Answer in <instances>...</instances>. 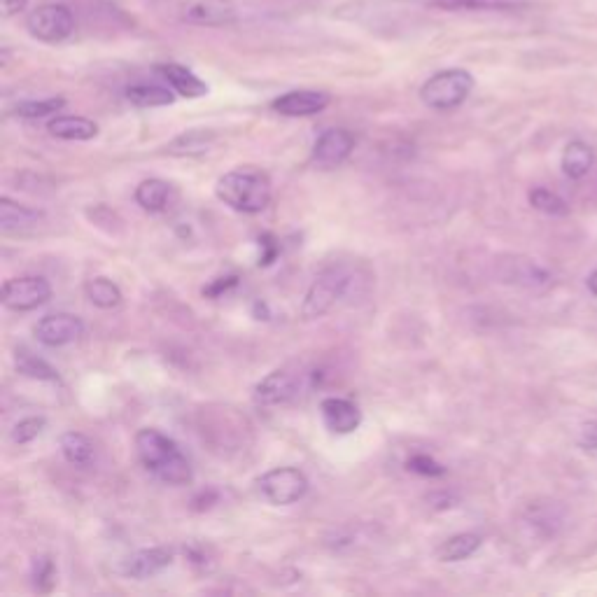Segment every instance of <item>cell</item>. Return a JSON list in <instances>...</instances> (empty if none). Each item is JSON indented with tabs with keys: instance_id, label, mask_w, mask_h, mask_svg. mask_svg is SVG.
Wrapping results in <instances>:
<instances>
[{
	"instance_id": "d6986e66",
	"label": "cell",
	"mask_w": 597,
	"mask_h": 597,
	"mask_svg": "<svg viewBox=\"0 0 597 597\" xmlns=\"http://www.w3.org/2000/svg\"><path fill=\"white\" fill-rule=\"evenodd\" d=\"M509 271L502 273V278L507 283H516L523 287H542L549 283V276H546L544 269H539L535 262L530 259H511V262H504Z\"/></svg>"
},
{
	"instance_id": "e575fe53",
	"label": "cell",
	"mask_w": 597,
	"mask_h": 597,
	"mask_svg": "<svg viewBox=\"0 0 597 597\" xmlns=\"http://www.w3.org/2000/svg\"><path fill=\"white\" fill-rule=\"evenodd\" d=\"M588 290H591L595 294V297H597V271L593 273L591 278H588Z\"/></svg>"
},
{
	"instance_id": "8fae6325",
	"label": "cell",
	"mask_w": 597,
	"mask_h": 597,
	"mask_svg": "<svg viewBox=\"0 0 597 597\" xmlns=\"http://www.w3.org/2000/svg\"><path fill=\"white\" fill-rule=\"evenodd\" d=\"M301 388V381L297 374H290V371L278 369L271 371L269 376L262 378L255 388V402L262 406H280L287 404L290 399L297 397Z\"/></svg>"
},
{
	"instance_id": "30bf717a",
	"label": "cell",
	"mask_w": 597,
	"mask_h": 597,
	"mask_svg": "<svg viewBox=\"0 0 597 597\" xmlns=\"http://www.w3.org/2000/svg\"><path fill=\"white\" fill-rule=\"evenodd\" d=\"M238 17L236 5L231 0H192L182 10V19L194 26H229Z\"/></svg>"
},
{
	"instance_id": "4316f807",
	"label": "cell",
	"mask_w": 597,
	"mask_h": 597,
	"mask_svg": "<svg viewBox=\"0 0 597 597\" xmlns=\"http://www.w3.org/2000/svg\"><path fill=\"white\" fill-rule=\"evenodd\" d=\"M17 369L19 374H24L28 378H38V381H59V374H56L52 364H47L45 360H40V357L26 353V350L17 353Z\"/></svg>"
},
{
	"instance_id": "d4e9b609",
	"label": "cell",
	"mask_w": 597,
	"mask_h": 597,
	"mask_svg": "<svg viewBox=\"0 0 597 597\" xmlns=\"http://www.w3.org/2000/svg\"><path fill=\"white\" fill-rule=\"evenodd\" d=\"M210 143H213V133L210 131H187L168 145V152L180 154V157H185V154H203L208 152Z\"/></svg>"
},
{
	"instance_id": "3957f363",
	"label": "cell",
	"mask_w": 597,
	"mask_h": 597,
	"mask_svg": "<svg viewBox=\"0 0 597 597\" xmlns=\"http://www.w3.org/2000/svg\"><path fill=\"white\" fill-rule=\"evenodd\" d=\"M472 89H474L472 73H467V70L462 68H451L432 75L430 80L423 84V89H420V98H423L427 108L444 112L465 103L469 94H472Z\"/></svg>"
},
{
	"instance_id": "2e32d148",
	"label": "cell",
	"mask_w": 597,
	"mask_h": 597,
	"mask_svg": "<svg viewBox=\"0 0 597 597\" xmlns=\"http://www.w3.org/2000/svg\"><path fill=\"white\" fill-rule=\"evenodd\" d=\"M159 75L164 77V80L171 84V89L175 94L185 96V98H199V96H206L208 94V84L201 80V77H196L192 70L185 68V66H178V63H164V66H159Z\"/></svg>"
},
{
	"instance_id": "83f0119b",
	"label": "cell",
	"mask_w": 597,
	"mask_h": 597,
	"mask_svg": "<svg viewBox=\"0 0 597 597\" xmlns=\"http://www.w3.org/2000/svg\"><path fill=\"white\" fill-rule=\"evenodd\" d=\"M66 101L63 98H45V101H24L14 108V115L26 117V119H40V117H49L54 112H59Z\"/></svg>"
},
{
	"instance_id": "d6a6232c",
	"label": "cell",
	"mask_w": 597,
	"mask_h": 597,
	"mask_svg": "<svg viewBox=\"0 0 597 597\" xmlns=\"http://www.w3.org/2000/svg\"><path fill=\"white\" fill-rule=\"evenodd\" d=\"M579 444L588 448V451H597V423H588L584 430H581Z\"/></svg>"
},
{
	"instance_id": "4dcf8cb0",
	"label": "cell",
	"mask_w": 597,
	"mask_h": 597,
	"mask_svg": "<svg viewBox=\"0 0 597 597\" xmlns=\"http://www.w3.org/2000/svg\"><path fill=\"white\" fill-rule=\"evenodd\" d=\"M42 430H45V418H24L19 420L17 425H14L12 430V441L14 444L24 446V444H31L33 439H38Z\"/></svg>"
},
{
	"instance_id": "cb8c5ba5",
	"label": "cell",
	"mask_w": 597,
	"mask_h": 597,
	"mask_svg": "<svg viewBox=\"0 0 597 597\" xmlns=\"http://www.w3.org/2000/svg\"><path fill=\"white\" fill-rule=\"evenodd\" d=\"M84 294H87V299L91 304L103 308V311H110V308H117L122 304V292H119V287L112 283V280L98 276V278H91L87 280V285H84Z\"/></svg>"
},
{
	"instance_id": "ac0fdd59",
	"label": "cell",
	"mask_w": 597,
	"mask_h": 597,
	"mask_svg": "<svg viewBox=\"0 0 597 597\" xmlns=\"http://www.w3.org/2000/svg\"><path fill=\"white\" fill-rule=\"evenodd\" d=\"M171 201V185L159 178L145 180L136 187V203L147 213H164Z\"/></svg>"
},
{
	"instance_id": "277c9868",
	"label": "cell",
	"mask_w": 597,
	"mask_h": 597,
	"mask_svg": "<svg viewBox=\"0 0 597 597\" xmlns=\"http://www.w3.org/2000/svg\"><path fill=\"white\" fill-rule=\"evenodd\" d=\"M350 285V271L343 264H332L325 271L318 273L313 285L308 287L304 306H301V318L318 320L327 315L336 306Z\"/></svg>"
},
{
	"instance_id": "6da1fadb",
	"label": "cell",
	"mask_w": 597,
	"mask_h": 597,
	"mask_svg": "<svg viewBox=\"0 0 597 597\" xmlns=\"http://www.w3.org/2000/svg\"><path fill=\"white\" fill-rule=\"evenodd\" d=\"M136 453L143 467L168 486H185L192 481V465L180 446L164 432L145 427L136 434Z\"/></svg>"
},
{
	"instance_id": "e0dca14e",
	"label": "cell",
	"mask_w": 597,
	"mask_h": 597,
	"mask_svg": "<svg viewBox=\"0 0 597 597\" xmlns=\"http://www.w3.org/2000/svg\"><path fill=\"white\" fill-rule=\"evenodd\" d=\"M47 131L52 133L54 138H61V140H91L96 138L98 126L87 117L61 115V117L49 119Z\"/></svg>"
},
{
	"instance_id": "7c38bea8",
	"label": "cell",
	"mask_w": 597,
	"mask_h": 597,
	"mask_svg": "<svg viewBox=\"0 0 597 597\" xmlns=\"http://www.w3.org/2000/svg\"><path fill=\"white\" fill-rule=\"evenodd\" d=\"M329 101H332V98H329V94H325V91L297 89L278 96L276 101L271 103V108L285 117H313L325 110Z\"/></svg>"
},
{
	"instance_id": "484cf974",
	"label": "cell",
	"mask_w": 597,
	"mask_h": 597,
	"mask_svg": "<svg viewBox=\"0 0 597 597\" xmlns=\"http://www.w3.org/2000/svg\"><path fill=\"white\" fill-rule=\"evenodd\" d=\"M444 10H488V12H502V10H518L523 3L516 0H437L434 3Z\"/></svg>"
},
{
	"instance_id": "f1b7e54d",
	"label": "cell",
	"mask_w": 597,
	"mask_h": 597,
	"mask_svg": "<svg viewBox=\"0 0 597 597\" xmlns=\"http://www.w3.org/2000/svg\"><path fill=\"white\" fill-rule=\"evenodd\" d=\"M530 203L535 206L537 210H542L546 215H567V203L560 199L556 192H549V189L544 187H537L530 192Z\"/></svg>"
},
{
	"instance_id": "52a82bcc",
	"label": "cell",
	"mask_w": 597,
	"mask_h": 597,
	"mask_svg": "<svg viewBox=\"0 0 597 597\" xmlns=\"http://www.w3.org/2000/svg\"><path fill=\"white\" fill-rule=\"evenodd\" d=\"M0 297H3V304L10 311H33V308L47 304L49 297H52V285L42 276L10 278L3 283Z\"/></svg>"
},
{
	"instance_id": "9a60e30c",
	"label": "cell",
	"mask_w": 597,
	"mask_h": 597,
	"mask_svg": "<svg viewBox=\"0 0 597 597\" xmlns=\"http://www.w3.org/2000/svg\"><path fill=\"white\" fill-rule=\"evenodd\" d=\"M40 210L21 206V203H14L12 199L3 196L0 199V231L3 234H17V231L33 229L35 224L42 222Z\"/></svg>"
},
{
	"instance_id": "1f68e13d",
	"label": "cell",
	"mask_w": 597,
	"mask_h": 597,
	"mask_svg": "<svg viewBox=\"0 0 597 597\" xmlns=\"http://www.w3.org/2000/svg\"><path fill=\"white\" fill-rule=\"evenodd\" d=\"M409 469L416 474H423V476H444L446 474V467H441L437 460L427 458V455H413L409 460Z\"/></svg>"
},
{
	"instance_id": "7a4b0ae2",
	"label": "cell",
	"mask_w": 597,
	"mask_h": 597,
	"mask_svg": "<svg viewBox=\"0 0 597 597\" xmlns=\"http://www.w3.org/2000/svg\"><path fill=\"white\" fill-rule=\"evenodd\" d=\"M215 194L224 206L234 208L238 213L255 215L269 206L271 182L255 168H236L217 180Z\"/></svg>"
},
{
	"instance_id": "7402d4cb",
	"label": "cell",
	"mask_w": 597,
	"mask_h": 597,
	"mask_svg": "<svg viewBox=\"0 0 597 597\" xmlns=\"http://www.w3.org/2000/svg\"><path fill=\"white\" fill-rule=\"evenodd\" d=\"M481 546V537L474 535V532H460L451 539H446L439 549V560L444 563H460V560H467L474 556Z\"/></svg>"
},
{
	"instance_id": "9c48e42d",
	"label": "cell",
	"mask_w": 597,
	"mask_h": 597,
	"mask_svg": "<svg viewBox=\"0 0 597 597\" xmlns=\"http://www.w3.org/2000/svg\"><path fill=\"white\" fill-rule=\"evenodd\" d=\"M355 150L353 133L346 129H329L315 140L313 161L320 168H336L346 161Z\"/></svg>"
},
{
	"instance_id": "4fadbf2b",
	"label": "cell",
	"mask_w": 597,
	"mask_h": 597,
	"mask_svg": "<svg viewBox=\"0 0 597 597\" xmlns=\"http://www.w3.org/2000/svg\"><path fill=\"white\" fill-rule=\"evenodd\" d=\"M320 413H322V420H325V425L336 434L355 432L362 423L360 409H357L353 402H348V399H341V397L322 399Z\"/></svg>"
},
{
	"instance_id": "ba28073f",
	"label": "cell",
	"mask_w": 597,
	"mask_h": 597,
	"mask_svg": "<svg viewBox=\"0 0 597 597\" xmlns=\"http://www.w3.org/2000/svg\"><path fill=\"white\" fill-rule=\"evenodd\" d=\"M84 325L73 313H49L35 325V336L42 346L59 348L66 343H73L82 336Z\"/></svg>"
},
{
	"instance_id": "8992f818",
	"label": "cell",
	"mask_w": 597,
	"mask_h": 597,
	"mask_svg": "<svg viewBox=\"0 0 597 597\" xmlns=\"http://www.w3.org/2000/svg\"><path fill=\"white\" fill-rule=\"evenodd\" d=\"M259 490L271 504L287 507V504L299 502L306 495L308 479L304 472L294 467H276L259 479Z\"/></svg>"
},
{
	"instance_id": "ffe728a7",
	"label": "cell",
	"mask_w": 597,
	"mask_h": 597,
	"mask_svg": "<svg viewBox=\"0 0 597 597\" xmlns=\"http://www.w3.org/2000/svg\"><path fill=\"white\" fill-rule=\"evenodd\" d=\"M61 453L73 467H87L94 460V441L82 432H66L59 441Z\"/></svg>"
},
{
	"instance_id": "5bb4252c",
	"label": "cell",
	"mask_w": 597,
	"mask_h": 597,
	"mask_svg": "<svg viewBox=\"0 0 597 597\" xmlns=\"http://www.w3.org/2000/svg\"><path fill=\"white\" fill-rule=\"evenodd\" d=\"M173 563V551L166 546H154V549H143L124 563V574L131 579H150L154 574L164 572Z\"/></svg>"
},
{
	"instance_id": "603a6c76",
	"label": "cell",
	"mask_w": 597,
	"mask_h": 597,
	"mask_svg": "<svg viewBox=\"0 0 597 597\" xmlns=\"http://www.w3.org/2000/svg\"><path fill=\"white\" fill-rule=\"evenodd\" d=\"M591 166H593V150L586 143L574 140V143L565 147L563 171L567 178H572V180L584 178V175H588V171H591Z\"/></svg>"
},
{
	"instance_id": "836d02e7",
	"label": "cell",
	"mask_w": 597,
	"mask_h": 597,
	"mask_svg": "<svg viewBox=\"0 0 597 597\" xmlns=\"http://www.w3.org/2000/svg\"><path fill=\"white\" fill-rule=\"evenodd\" d=\"M28 0H3V14L5 17H14V14L24 12Z\"/></svg>"
},
{
	"instance_id": "44dd1931",
	"label": "cell",
	"mask_w": 597,
	"mask_h": 597,
	"mask_svg": "<svg viewBox=\"0 0 597 597\" xmlns=\"http://www.w3.org/2000/svg\"><path fill=\"white\" fill-rule=\"evenodd\" d=\"M126 98L138 108H161L175 101L173 89L161 87V84H133L126 89Z\"/></svg>"
},
{
	"instance_id": "5b68a950",
	"label": "cell",
	"mask_w": 597,
	"mask_h": 597,
	"mask_svg": "<svg viewBox=\"0 0 597 597\" xmlns=\"http://www.w3.org/2000/svg\"><path fill=\"white\" fill-rule=\"evenodd\" d=\"M26 28L28 33L33 35L35 40L49 42V45H56V42L68 40L75 31V17L70 12V7L61 3H45L26 17Z\"/></svg>"
},
{
	"instance_id": "f546056e",
	"label": "cell",
	"mask_w": 597,
	"mask_h": 597,
	"mask_svg": "<svg viewBox=\"0 0 597 597\" xmlns=\"http://www.w3.org/2000/svg\"><path fill=\"white\" fill-rule=\"evenodd\" d=\"M56 572H54V563L47 556H40L33 560V586L38 593H49L54 586Z\"/></svg>"
}]
</instances>
